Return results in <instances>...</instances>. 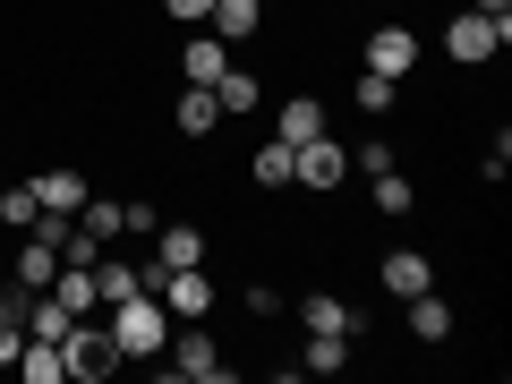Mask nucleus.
Segmentation results:
<instances>
[{"mask_svg":"<svg viewBox=\"0 0 512 384\" xmlns=\"http://www.w3.org/2000/svg\"><path fill=\"white\" fill-rule=\"evenodd\" d=\"M111 342H120V359H163V342H171V308H163L154 291L111 299Z\"/></svg>","mask_w":512,"mask_h":384,"instance_id":"obj_1","label":"nucleus"},{"mask_svg":"<svg viewBox=\"0 0 512 384\" xmlns=\"http://www.w3.org/2000/svg\"><path fill=\"white\" fill-rule=\"evenodd\" d=\"M504 43H512V18H478V9H461V18L444 26V60H453V69H487Z\"/></svg>","mask_w":512,"mask_h":384,"instance_id":"obj_2","label":"nucleus"},{"mask_svg":"<svg viewBox=\"0 0 512 384\" xmlns=\"http://www.w3.org/2000/svg\"><path fill=\"white\" fill-rule=\"evenodd\" d=\"M60 359H69L77 384H103L111 367H120V342H111V325H86V316H77V325L60 333Z\"/></svg>","mask_w":512,"mask_h":384,"instance_id":"obj_3","label":"nucleus"},{"mask_svg":"<svg viewBox=\"0 0 512 384\" xmlns=\"http://www.w3.org/2000/svg\"><path fill=\"white\" fill-rule=\"evenodd\" d=\"M342 180H350V146H333V137H308V146H291V188H308V197H333Z\"/></svg>","mask_w":512,"mask_h":384,"instance_id":"obj_4","label":"nucleus"},{"mask_svg":"<svg viewBox=\"0 0 512 384\" xmlns=\"http://www.w3.org/2000/svg\"><path fill=\"white\" fill-rule=\"evenodd\" d=\"M154 299H163L180 325H197V316H214V299H222V282L205 274V265H180V274H163L154 282Z\"/></svg>","mask_w":512,"mask_h":384,"instance_id":"obj_5","label":"nucleus"},{"mask_svg":"<svg viewBox=\"0 0 512 384\" xmlns=\"http://www.w3.org/2000/svg\"><path fill=\"white\" fill-rule=\"evenodd\" d=\"M163 376H188V384H222L231 367H222V350L205 342V333H171V342H163Z\"/></svg>","mask_w":512,"mask_h":384,"instance_id":"obj_6","label":"nucleus"},{"mask_svg":"<svg viewBox=\"0 0 512 384\" xmlns=\"http://www.w3.org/2000/svg\"><path fill=\"white\" fill-rule=\"evenodd\" d=\"M402 325H410V342H419V350H444V342H453V299H444V291L402 299Z\"/></svg>","mask_w":512,"mask_h":384,"instance_id":"obj_7","label":"nucleus"},{"mask_svg":"<svg viewBox=\"0 0 512 384\" xmlns=\"http://www.w3.org/2000/svg\"><path fill=\"white\" fill-rule=\"evenodd\" d=\"M376 282H384L393 299H419V291H436V256H427V248H393V256L376 265Z\"/></svg>","mask_w":512,"mask_h":384,"instance_id":"obj_8","label":"nucleus"},{"mask_svg":"<svg viewBox=\"0 0 512 384\" xmlns=\"http://www.w3.org/2000/svg\"><path fill=\"white\" fill-rule=\"evenodd\" d=\"M367 69L376 77H410L419 69V35H410V26H376V35H367Z\"/></svg>","mask_w":512,"mask_h":384,"instance_id":"obj_9","label":"nucleus"},{"mask_svg":"<svg viewBox=\"0 0 512 384\" xmlns=\"http://www.w3.org/2000/svg\"><path fill=\"white\" fill-rule=\"evenodd\" d=\"M154 265H163V274L205 265V231H197V222H154Z\"/></svg>","mask_w":512,"mask_h":384,"instance_id":"obj_10","label":"nucleus"},{"mask_svg":"<svg viewBox=\"0 0 512 384\" xmlns=\"http://www.w3.org/2000/svg\"><path fill=\"white\" fill-rule=\"evenodd\" d=\"M52 274H60V239L52 231H26L18 239V291H52Z\"/></svg>","mask_w":512,"mask_h":384,"instance_id":"obj_11","label":"nucleus"},{"mask_svg":"<svg viewBox=\"0 0 512 384\" xmlns=\"http://www.w3.org/2000/svg\"><path fill=\"white\" fill-rule=\"evenodd\" d=\"M35 205H43V214H60V222H77V205H86V180H77L69 163L35 171Z\"/></svg>","mask_w":512,"mask_h":384,"instance_id":"obj_12","label":"nucleus"},{"mask_svg":"<svg viewBox=\"0 0 512 384\" xmlns=\"http://www.w3.org/2000/svg\"><path fill=\"white\" fill-rule=\"evenodd\" d=\"M274 137H282V146H308V137H325V103H316V94H291V103L274 111Z\"/></svg>","mask_w":512,"mask_h":384,"instance_id":"obj_13","label":"nucleus"},{"mask_svg":"<svg viewBox=\"0 0 512 384\" xmlns=\"http://www.w3.org/2000/svg\"><path fill=\"white\" fill-rule=\"evenodd\" d=\"M146 291V265H128V256H94V308H111V299Z\"/></svg>","mask_w":512,"mask_h":384,"instance_id":"obj_14","label":"nucleus"},{"mask_svg":"<svg viewBox=\"0 0 512 384\" xmlns=\"http://www.w3.org/2000/svg\"><path fill=\"white\" fill-rule=\"evenodd\" d=\"M205 26H214L222 43H248L256 26H265V0H214V9H205Z\"/></svg>","mask_w":512,"mask_h":384,"instance_id":"obj_15","label":"nucleus"},{"mask_svg":"<svg viewBox=\"0 0 512 384\" xmlns=\"http://www.w3.org/2000/svg\"><path fill=\"white\" fill-rule=\"evenodd\" d=\"M350 359H359V342H350V333H308V350H299V367H308V376H342Z\"/></svg>","mask_w":512,"mask_h":384,"instance_id":"obj_16","label":"nucleus"},{"mask_svg":"<svg viewBox=\"0 0 512 384\" xmlns=\"http://www.w3.org/2000/svg\"><path fill=\"white\" fill-rule=\"evenodd\" d=\"M214 120H222L214 86H188L180 103H171V128H180V137H214Z\"/></svg>","mask_w":512,"mask_h":384,"instance_id":"obj_17","label":"nucleus"},{"mask_svg":"<svg viewBox=\"0 0 512 384\" xmlns=\"http://www.w3.org/2000/svg\"><path fill=\"white\" fill-rule=\"evenodd\" d=\"M299 325H308V333H359V316H350V299L308 291V299H299Z\"/></svg>","mask_w":512,"mask_h":384,"instance_id":"obj_18","label":"nucleus"},{"mask_svg":"<svg viewBox=\"0 0 512 384\" xmlns=\"http://www.w3.org/2000/svg\"><path fill=\"white\" fill-rule=\"evenodd\" d=\"M18 376H26V384H69V359H60V342H35V333H26Z\"/></svg>","mask_w":512,"mask_h":384,"instance_id":"obj_19","label":"nucleus"},{"mask_svg":"<svg viewBox=\"0 0 512 384\" xmlns=\"http://www.w3.org/2000/svg\"><path fill=\"white\" fill-rule=\"evenodd\" d=\"M222 69H231V60H222V35H197V43L180 52V77H188V86H214Z\"/></svg>","mask_w":512,"mask_h":384,"instance_id":"obj_20","label":"nucleus"},{"mask_svg":"<svg viewBox=\"0 0 512 384\" xmlns=\"http://www.w3.org/2000/svg\"><path fill=\"white\" fill-rule=\"evenodd\" d=\"M0 222H9L18 239L43 222V205H35V180H9V188H0Z\"/></svg>","mask_w":512,"mask_h":384,"instance_id":"obj_21","label":"nucleus"},{"mask_svg":"<svg viewBox=\"0 0 512 384\" xmlns=\"http://www.w3.org/2000/svg\"><path fill=\"white\" fill-rule=\"evenodd\" d=\"M69 325H77V316H69V308H60V299H52V291H43V299H35V291H26V333H35V342H60V333H69Z\"/></svg>","mask_w":512,"mask_h":384,"instance_id":"obj_22","label":"nucleus"},{"mask_svg":"<svg viewBox=\"0 0 512 384\" xmlns=\"http://www.w3.org/2000/svg\"><path fill=\"white\" fill-rule=\"evenodd\" d=\"M214 103H222V111H256V103H265V77L222 69V77H214Z\"/></svg>","mask_w":512,"mask_h":384,"instance_id":"obj_23","label":"nucleus"},{"mask_svg":"<svg viewBox=\"0 0 512 384\" xmlns=\"http://www.w3.org/2000/svg\"><path fill=\"white\" fill-rule=\"evenodd\" d=\"M248 180L256 188H291V146H282V137H274V146H256L248 154Z\"/></svg>","mask_w":512,"mask_h":384,"instance_id":"obj_24","label":"nucleus"},{"mask_svg":"<svg viewBox=\"0 0 512 384\" xmlns=\"http://www.w3.org/2000/svg\"><path fill=\"white\" fill-rule=\"evenodd\" d=\"M77 231H86V239H120V231H128V214H120L111 197H86V205H77Z\"/></svg>","mask_w":512,"mask_h":384,"instance_id":"obj_25","label":"nucleus"},{"mask_svg":"<svg viewBox=\"0 0 512 384\" xmlns=\"http://www.w3.org/2000/svg\"><path fill=\"white\" fill-rule=\"evenodd\" d=\"M393 94H402V77H376V69H359L350 103H359V111H393Z\"/></svg>","mask_w":512,"mask_h":384,"instance_id":"obj_26","label":"nucleus"},{"mask_svg":"<svg viewBox=\"0 0 512 384\" xmlns=\"http://www.w3.org/2000/svg\"><path fill=\"white\" fill-rule=\"evenodd\" d=\"M410 205H419V188L402 171H376V214H410Z\"/></svg>","mask_w":512,"mask_h":384,"instance_id":"obj_27","label":"nucleus"},{"mask_svg":"<svg viewBox=\"0 0 512 384\" xmlns=\"http://www.w3.org/2000/svg\"><path fill=\"white\" fill-rule=\"evenodd\" d=\"M393 163H402V146H393V137H367V146H359V171H367V180H376V171H393Z\"/></svg>","mask_w":512,"mask_h":384,"instance_id":"obj_28","label":"nucleus"},{"mask_svg":"<svg viewBox=\"0 0 512 384\" xmlns=\"http://www.w3.org/2000/svg\"><path fill=\"white\" fill-rule=\"evenodd\" d=\"M171 18H205V9H214V0H163Z\"/></svg>","mask_w":512,"mask_h":384,"instance_id":"obj_29","label":"nucleus"},{"mask_svg":"<svg viewBox=\"0 0 512 384\" xmlns=\"http://www.w3.org/2000/svg\"><path fill=\"white\" fill-rule=\"evenodd\" d=\"M470 9L478 18H512V0H470Z\"/></svg>","mask_w":512,"mask_h":384,"instance_id":"obj_30","label":"nucleus"}]
</instances>
